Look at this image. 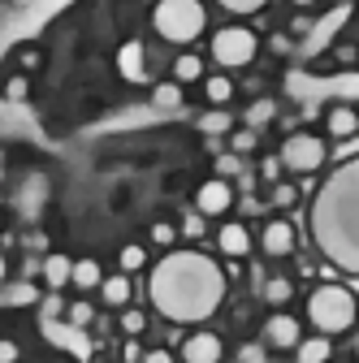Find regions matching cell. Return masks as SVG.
I'll return each instance as SVG.
<instances>
[{
	"mask_svg": "<svg viewBox=\"0 0 359 363\" xmlns=\"http://www.w3.org/2000/svg\"><path fill=\"white\" fill-rule=\"evenodd\" d=\"M143 363H173V354H169V350H152Z\"/></svg>",
	"mask_w": 359,
	"mask_h": 363,
	"instance_id": "obj_39",
	"label": "cell"
},
{
	"mask_svg": "<svg viewBox=\"0 0 359 363\" xmlns=\"http://www.w3.org/2000/svg\"><path fill=\"white\" fill-rule=\"evenodd\" d=\"M294 350H299V363H325L333 346H329V337L321 333V337H303V342H299Z\"/></svg>",
	"mask_w": 359,
	"mask_h": 363,
	"instance_id": "obj_16",
	"label": "cell"
},
{
	"mask_svg": "<svg viewBox=\"0 0 359 363\" xmlns=\"http://www.w3.org/2000/svg\"><path fill=\"white\" fill-rule=\"evenodd\" d=\"M268 117H273V100H260V104L247 113V125H264Z\"/></svg>",
	"mask_w": 359,
	"mask_h": 363,
	"instance_id": "obj_31",
	"label": "cell"
},
{
	"mask_svg": "<svg viewBox=\"0 0 359 363\" xmlns=\"http://www.w3.org/2000/svg\"><path fill=\"white\" fill-rule=\"evenodd\" d=\"M290 294H294V286H290L286 277H273V281H264V303L282 307V303H290Z\"/></svg>",
	"mask_w": 359,
	"mask_h": 363,
	"instance_id": "obj_22",
	"label": "cell"
},
{
	"mask_svg": "<svg viewBox=\"0 0 359 363\" xmlns=\"http://www.w3.org/2000/svg\"><path fill=\"white\" fill-rule=\"evenodd\" d=\"M255 143H260V139H255V130H238V134H234V139H230V147H234L238 156H247V152H255Z\"/></svg>",
	"mask_w": 359,
	"mask_h": 363,
	"instance_id": "obj_26",
	"label": "cell"
},
{
	"mask_svg": "<svg viewBox=\"0 0 359 363\" xmlns=\"http://www.w3.org/2000/svg\"><path fill=\"white\" fill-rule=\"evenodd\" d=\"M260 52V39L247 26H221L212 35V61L216 65H251V57Z\"/></svg>",
	"mask_w": 359,
	"mask_h": 363,
	"instance_id": "obj_4",
	"label": "cell"
},
{
	"mask_svg": "<svg viewBox=\"0 0 359 363\" xmlns=\"http://www.w3.org/2000/svg\"><path fill=\"white\" fill-rule=\"evenodd\" d=\"M282 164L294 169V173H316L325 164V143L316 134H290L282 143Z\"/></svg>",
	"mask_w": 359,
	"mask_h": 363,
	"instance_id": "obj_5",
	"label": "cell"
},
{
	"mask_svg": "<svg viewBox=\"0 0 359 363\" xmlns=\"http://www.w3.org/2000/svg\"><path fill=\"white\" fill-rule=\"evenodd\" d=\"M18 359V346L13 342H0V363H13Z\"/></svg>",
	"mask_w": 359,
	"mask_h": 363,
	"instance_id": "obj_37",
	"label": "cell"
},
{
	"mask_svg": "<svg viewBox=\"0 0 359 363\" xmlns=\"http://www.w3.org/2000/svg\"><path fill=\"white\" fill-rule=\"evenodd\" d=\"M117 69H121V78H126V82H143V78H148V48H143L139 39L121 43V52H117Z\"/></svg>",
	"mask_w": 359,
	"mask_h": 363,
	"instance_id": "obj_9",
	"label": "cell"
},
{
	"mask_svg": "<svg viewBox=\"0 0 359 363\" xmlns=\"http://www.w3.org/2000/svg\"><path fill=\"white\" fill-rule=\"evenodd\" d=\"M307 320L316 325L321 333H342L355 325V294L342 290V286H321L311 290L307 298Z\"/></svg>",
	"mask_w": 359,
	"mask_h": 363,
	"instance_id": "obj_2",
	"label": "cell"
},
{
	"mask_svg": "<svg viewBox=\"0 0 359 363\" xmlns=\"http://www.w3.org/2000/svg\"><path fill=\"white\" fill-rule=\"evenodd\" d=\"M277 173H282V160H264V177L268 182H277Z\"/></svg>",
	"mask_w": 359,
	"mask_h": 363,
	"instance_id": "obj_38",
	"label": "cell"
},
{
	"mask_svg": "<svg viewBox=\"0 0 359 363\" xmlns=\"http://www.w3.org/2000/svg\"><path fill=\"white\" fill-rule=\"evenodd\" d=\"M74 286H78V290H96V286H104L100 264H96V259H74Z\"/></svg>",
	"mask_w": 359,
	"mask_h": 363,
	"instance_id": "obj_15",
	"label": "cell"
},
{
	"mask_svg": "<svg viewBox=\"0 0 359 363\" xmlns=\"http://www.w3.org/2000/svg\"><path fill=\"white\" fill-rule=\"evenodd\" d=\"M234 173H243L238 152H230V156H221V160H216V177H234Z\"/></svg>",
	"mask_w": 359,
	"mask_h": 363,
	"instance_id": "obj_30",
	"label": "cell"
},
{
	"mask_svg": "<svg viewBox=\"0 0 359 363\" xmlns=\"http://www.w3.org/2000/svg\"><path fill=\"white\" fill-rule=\"evenodd\" d=\"M182 234H187V238H199V234H204V212H199V208L182 220Z\"/></svg>",
	"mask_w": 359,
	"mask_h": 363,
	"instance_id": "obj_34",
	"label": "cell"
},
{
	"mask_svg": "<svg viewBox=\"0 0 359 363\" xmlns=\"http://www.w3.org/2000/svg\"><path fill=\"white\" fill-rule=\"evenodd\" d=\"M294 199H299L294 186H286V182H277V186H273V203H277V208H290Z\"/></svg>",
	"mask_w": 359,
	"mask_h": 363,
	"instance_id": "obj_32",
	"label": "cell"
},
{
	"mask_svg": "<svg viewBox=\"0 0 359 363\" xmlns=\"http://www.w3.org/2000/svg\"><path fill=\"white\" fill-rule=\"evenodd\" d=\"M216 5L230 13H255V9H264V0H216Z\"/></svg>",
	"mask_w": 359,
	"mask_h": 363,
	"instance_id": "obj_28",
	"label": "cell"
},
{
	"mask_svg": "<svg viewBox=\"0 0 359 363\" xmlns=\"http://www.w3.org/2000/svg\"><path fill=\"white\" fill-rule=\"evenodd\" d=\"M238 363H264V346H260V342L238 346Z\"/></svg>",
	"mask_w": 359,
	"mask_h": 363,
	"instance_id": "obj_33",
	"label": "cell"
},
{
	"mask_svg": "<svg viewBox=\"0 0 359 363\" xmlns=\"http://www.w3.org/2000/svg\"><path fill=\"white\" fill-rule=\"evenodd\" d=\"M230 203H234V191H230V182H226V177H212V182H204V186L195 191V208H199L204 216L230 212Z\"/></svg>",
	"mask_w": 359,
	"mask_h": 363,
	"instance_id": "obj_7",
	"label": "cell"
},
{
	"mask_svg": "<svg viewBox=\"0 0 359 363\" xmlns=\"http://www.w3.org/2000/svg\"><path fill=\"white\" fill-rule=\"evenodd\" d=\"M104 303L109 307H126L130 303V277H126V272H121V277H104Z\"/></svg>",
	"mask_w": 359,
	"mask_h": 363,
	"instance_id": "obj_18",
	"label": "cell"
},
{
	"mask_svg": "<svg viewBox=\"0 0 359 363\" xmlns=\"http://www.w3.org/2000/svg\"><path fill=\"white\" fill-rule=\"evenodd\" d=\"M43 337H48L53 346H61V350H70L74 359H92V342H87V333L78 329V325H61V320H43Z\"/></svg>",
	"mask_w": 359,
	"mask_h": 363,
	"instance_id": "obj_6",
	"label": "cell"
},
{
	"mask_svg": "<svg viewBox=\"0 0 359 363\" xmlns=\"http://www.w3.org/2000/svg\"><path fill=\"white\" fill-rule=\"evenodd\" d=\"M65 320H70V325H78V329H87V325L96 320V311H92V303H82V298H78V303H70Z\"/></svg>",
	"mask_w": 359,
	"mask_h": 363,
	"instance_id": "obj_25",
	"label": "cell"
},
{
	"mask_svg": "<svg viewBox=\"0 0 359 363\" xmlns=\"http://www.w3.org/2000/svg\"><path fill=\"white\" fill-rule=\"evenodd\" d=\"M39 272H43V281H48L53 290H61V286L74 281V259H70V255H48Z\"/></svg>",
	"mask_w": 359,
	"mask_h": 363,
	"instance_id": "obj_13",
	"label": "cell"
},
{
	"mask_svg": "<svg viewBox=\"0 0 359 363\" xmlns=\"http://www.w3.org/2000/svg\"><path fill=\"white\" fill-rule=\"evenodd\" d=\"M204 91H208V100L221 108V104H226V100L234 96V82H230L226 74H212V78H204Z\"/></svg>",
	"mask_w": 359,
	"mask_h": 363,
	"instance_id": "obj_20",
	"label": "cell"
},
{
	"mask_svg": "<svg viewBox=\"0 0 359 363\" xmlns=\"http://www.w3.org/2000/svg\"><path fill=\"white\" fill-rule=\"evenodd\" d=\"M199 78H204V61H199L195 52H187V57H177V61H173V82H182V86H187V82H199Z\"/></svg>",
	"mask_w": 359,
	"mask_h": 363,
	"instance_id": "obj_17",
	"label": "cell"
},
{
	"mask_svg": "<svg viewBox=\"0 0 359 363\" xmlns=\"http://www.w3.org/2000/svg\"><path fill=\"white\" fill-rule=\"evenodd\" d=\"M35 298H39V290L31 281H9L5 286V307H31Z\"/></svg>",
	"mask_w": 359,
	"mask_h": 363,
	"instance_id": "obj_19",
	"label": "cell"
},
{
	"mask_svg": "<svg viewBox=\"0 0 359 363\" xmlns=\"http://www.w3.org/2000/svg\"><path fill=\"white\" fill-rule=\"evenodd\" d=\"M152 22H156L160 39H169V43H191L204 30V5H199V0H160L156 13H152Z\"/></svg>",
	"mask_w": 359,
	"mask_h": 363,
	"instance_id": "obj_3",
	"label": "cell"
},
{
	"mask_svg": "<svg viewBox=\"0 0 359 363\" xmlns=\"http://www.w3.org/2000/svg\"><path fill=\"white\" fill-rule=\"evenodd\" d=\"M264 342L277 346V350H294V346L303 342V329H299L294 315L277 311V315H268V325H264Z\"/></svg>",
	"mask_w": 359,
	"mask_h": 363,
	"instance_id": "obj_8",
	"label": "cell"
},
{
	"mask_svg": "<svg viewBox=\"0 0 359 363\" xmlns=\"http://www.w3.org/2000/svg\"><path fill=\"white\" fill-rule=\"evenodd\" d=\"M26 96V78L18 74V78H9V100H22Z\"/></svg>",
	"mask_w": 359,
	"mask_h": 363,
	"instance_id": "obj_36",
	"label": "cell"
},
{
	"mask_svg": "<svg viewBox=\"0 0 359 363\" xmlns=\"http://www.w3.org/2000/svg\"><path fill=\"white\" fill-rule=\"evenodd\" d=\"M216 247L226 251L230 259L247 255V251H251V234H247V225H238V220H230V225H221V230H216Z\"/></svg>",
	"mask_w": 359,
	"mask_h": 363,
	"instance_id": "obj_12",
	"label": "cell"
},
{
	"mask_svg": "<svg viewBox=\"0 0 359 363\" xmlns=\"http://www.w3.org/2000/svg\"><path fill=\"white\" fill-rule=\"evenodd\" d=\"M355 130H359V117H355V108H346V104L329 108V134H333V139H350Z\"/></svg>",
	"mask_w": 359,
	"mask_h": 363,
	"instance_id": "obj_14",
	"label": "cell"
},
{
	"mask_svg": "<svg viewBox=\"0 0 359 363\" xmlns=\"http://www.w3.org/2000/svg\"><path fill=\"white\" fill-rule=\"evenodd\" d=\"M221 298H226V272L199 251H169L152 268V303L165 320H208L221 307Z\"/></svg>",
	"mask_w": 359,
	"mask_h": 363,
	"instance_id": "obj_1",
	"label": "cell"
},
{
	"mask_svg": "<svg viewBox=\"0 0 359 363\" xmlns=\"http://www.w3.org/2000/svg\"><path fill=\"white\" fill-rule=\"evenodd\" d=\"M221 337L216 333H191L187 342H182V359L187 363H221Z\"/></svg>",
	"mask_w": 359,
	"mask_h": 363,
	"instance_id": "obj_10",
	"label": "cell"
},
{
	"mask_svg": "<svg viewBox=\"0 0 359 363\" xmlns=\"http://www.w3.org/2000/svg\"><path fill=\"white\" fill-rule=\"evenodd\" d=\"M260 247H264V255H290L294 251V230L286 220H268L264 234H260Z\"/></svg>",
	"mask_w": 359,
	"mask_h": 363,
	"instance_id": "obj_11",
	"label": "cell"
},
{
	"mask_svg": "<svg viewBox=\"0 0 359 363\" xmlns=\"http://www.w3.org/2000/svg\"><path fill=\"white\" fill-rule=\"evenodd\" d=\"M294 5H311V0H294Z\"/></svg>",
	"mask_w": 359,
	"mask_h": 363,
	"instance_id": "obj_40",
	"label": "cell"
},
{
	"mask_svg": "<svg viewBox=\"0 0 359 363\" xmlns=\"http://www.w3.org/2000/svg\"><path fill=\"white\" fill-rule=\"evenodd\" d=\"M121 329H126V333H143V329H148V315H143V311H134V307H130V311L121 315Z\"/></svg>",
	"mask_w": 359,
	"mask_h": 363,
	"instance_id": "obj_29",
	"label": "cell"
},
{
	"mask_svg": "<svg viewBox=\"0 0 359 363\" xmlns=\"http://www.w3.org/2000/svg\"><path fill=\"white\" fill-rule=\"evenodd\" d=\"M199 125H204V134H226L234 121H230V113H226V108H212V113H204V121H199Z\"/></svg>",
	"mask_w": 359,
	"mask_h": 363,
	"instance_id": "obj_23",
	"label": "cell"
},
{
	"mask_svg": "<svg viewBox=\"0 0 359 363\" xmlns=\"http://www.w3.org/2000/svg\"><path fill=\"white\" fill-rule=\"evenodd\" d=\"M61 311H70V307L61 303V294H48V298H43V320H57Z\"/></svg>",
	"mask_w": 359,
	"mask_h": 363,
	"instance_id": "obj_35",
	"label": "cell"
},
{
	"mask_svg": "<svg viewBox=\"0 0 359 363\" xmlns=\"http://www.w3.org/2000/svg\"><path fill=\"white\" fill-rule=\"evenodd\" d=\"M152 104L156 108H177V104H182V82H160L152 91Z\"/></svg>",
	"mask_w": 359,
	"mask_h": 363,
	"instance_id": "obj_21",
	"label": "cell"
},
{
	"mask_svg": "<svg viewBox=\"0 0 359 363\" xmlns=\"http://www.w3.org/2000/svg\"><path fill=\"white\" fill-rule=\"evenodd\" d=\"M143 264H148V251H143L139 242H130V247H121V268H126V272H139Z\"/></svg>",
	"mask_w": 359,
	"mask_h": 363,
	"instance_id": "obj_24",
	"label": "cell"
},
{
	"mask_svg": "<svg viewBox=\"0 0 359 363\" xmlns=\"http://www.w3.org/2000/svg\"><path fill=\"white\" fill-rule=\"evenodd\" d=\"M173 238H177V230H173L169 220H156V225H152V242H156V247H173Z\"/></svg>",
	"mask_w": 359,
	"mask_h": 363,
	"instance_id": "obj_27",
	"label": "cell"
}]
</instances>
